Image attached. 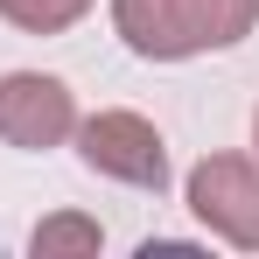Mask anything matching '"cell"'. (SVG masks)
Returning a JSON list of instances; mask_svg holds the SVG:
<instances>
[{
  "instance_id": "6da1fadb",
  "label": "cell",
  "mask_w": 259,
  "mask_h": 259,
  "mask_svg": "<svg viewBox=\"0 0 259 259\" xmlns=\"http://www.w3.org/2000/svg\"><path fill=\"white\" fill-rule=\"evenodd\" d=\"M259 21V0H112V28L126 35L133 56L182 63L203 49L245 42Z\"/></svg>"
},
{
  "instance_id": "7a4b0ae2",
  "label": "cell",
  "mask_w": 259,
  "mask_h": 259,
  "mask_svg": "<svg viewBox=\"0 0 259 259\" xmlns=\"http://www.w3.org/2000/svg\"><path fill=\"white\" fill-rule=\"evenodd\" d=\"M77 154H84V168L112 175V182H133V189H161L168 182V147H161L154 119H140V112H91V119H77Z\"/></svg>"
},
{
  "instance_id": "3957f363",
  "label": "cell",
  "mask_w": 259,
  "mask_h": 259,
  "mask_svg": "<svg viewBox=\"0 0 259 259\" xmlns=\"http://www.w3.org/2000/svg\"><path fill=\"white\" fill-rule=\"evenodd\" d=\"M189 210L210 224L224 245L259 252V161L245 154H210L189 168Z\"/></svg>"
},
{
  "instance_id": "277c9868",
  "label": "cell",
  "mask_w": 259,
  "mask_h": 259,
  "mask_svg": "<svg viewBox=\"0 0 259 259\" xmlns=\"http://www.w3.org/2000/svg\"><path fill=\"white\" fill-rule=\"evenodd\" d=\"M77 133V98L63 77H42V70H7L0 77V140L7 147H63Z\"/></svg>"
},
{
  "instance_id": "5b68a950",
  "label": "cell",
  "mask_w": 259,
  "mask_h": 259,
  "mask_svg": "<svg viewBox=\"0 0 259 259\" xmlns=\"http://www.w3.org/2000/svg\"><path fill=\"white\" fill-rule=\"evenodd\" d=\"M0 14L14 28H28V35H63L70 21L91 14V0H0Z\"/></svg>"
},
{
  "instance_id": "8992f818",
  "label": "cell",
  "mask_w": 259,
  "mask_h": 259,
  "mask_svg": "<svg viewBox=\"0 0 259 259\" xmlns=\"http://www.w3.org/2000/svg\"><path fill=\"white\" fill-rule=\"evenodd\" d=\"M35 259H56V252H98L105 245V231L91 224V217H49V224H35Z\"/></svg>"
},
{
  "instance_id": "52a82bcc",
  "label": "cell",
  "mask_w": 259,
  "mask_h": 259,
  "mask_svg": "<svg viewBox=\"0 0 259 259\" xmlns=\"http://www.w3.org/2000/svg\"><path fill=\"white\" fill-rule=\"evenodd\" d=\"M252 147H259V112H252Z\"/></svg>"
}]
</instances>
